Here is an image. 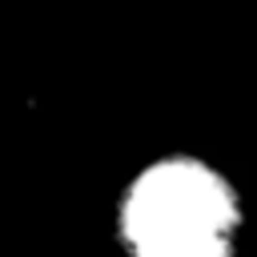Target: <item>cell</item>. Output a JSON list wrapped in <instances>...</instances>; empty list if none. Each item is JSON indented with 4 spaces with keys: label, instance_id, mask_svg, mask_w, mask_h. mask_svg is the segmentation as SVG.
<instances>
[{
    "label": "cell",
    "instance_id": "1",
    "mask_svg": "<svg viewBox=\"0 0 257 257\" xmlns=\"http://www.w3.org/2000/svg\"><path fill=\"white\" fill-rule=\"evenodd\" d=\"M120 257H237L245 197L209 157L173 149L133 169L112 205Z\"/></svg>",
    "mask_w": 257,
    "mask_h": 257
}]
</instances>
